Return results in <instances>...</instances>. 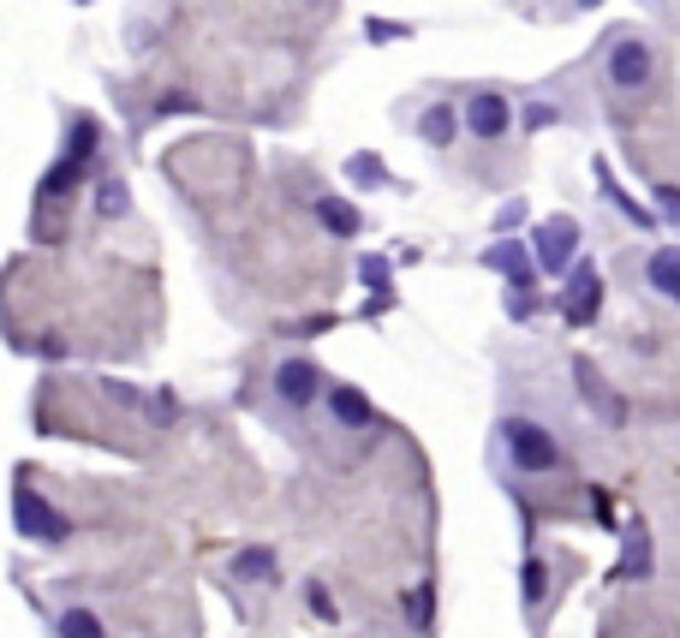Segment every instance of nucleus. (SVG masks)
Listing matches in <instances>:
<instances>
[{
    "instance_id": "nucleus-1",
    "label": "nucleus",
    "mask_w": 680,
    "mask_h": 638,
    "mask_svg": "<svg viewBox=\"0 0 680 638\" xmlns=\"http://www.w3.org/2000/svg\"><path fill=\"white\" fill-rule=\"evenodd\" d=\"M501 448H508V466L525 471V478H543V471L561 466L555 429L538 424V418H501Z\"/></svg>"
},
{
    "instance_id": "nucleus-2",
    "label": "nucleus",
    "mask_w": 680,
    "mask_h": 638,
    "mask_svg": "<svg viewBox=\"0 0 680 638\" xmlns=\"http://www.w3.org/2000/svg\"><path fill=\"white\" fill-rule=\"evenodd\" d=\"M615 91H645L650 78H657V49H650L645 36H615L609 42V61H603Z\"/></svg>"
},
{
    "instance_id": "nucleus-3",
    "label": "nucleus",
    "mask_w": 680,
    "mask_h": 638,
    "mask_svg": "<svg viewBox=\"0 0 680 638\" xmlns=\"http://www.w3.org/2000/svg\"><path fill=\"white\" fill-rule=\"evenodd\" d=\"M269 394L280 400L287 412H310L322 400V370L310 359H280L275 376H269Z\"/></svg>"
},
{
    "instance_id": "nucleus-4",
    "label": "nucleus",
    "mask_w": 680,
    "mask_h": 638,
    "mask_svg": "<svg viewBox=\"0 0 680 638\" xmlns=\"http://www.w3.org/2000/svg\"><path fill=\"white\" fill-rule=\"evenodd\" d=\"M531 257H538L543 275H561L573 257H580V221H567V215L538 221V233H531Z\"/></svg>"
},
{
    "instance_id": "nucleus-5",
    "label": "nucleus",
    "mask_w": 680,
    "mask_h": 638,
    "mask_svg": "<svg viewBox=\"0 0 680 638\" xmlns=\"http://www.w3.org/2000/svg\"><path fill=\"white\" fill-rule=\"evenodd\" d=\"M508 126H513V102L501 96V91L466 96V131L478 143H501V138H508Z\"/></svg>"
},
{
    "instance_id": "nucleus-6",
    "label": "nucleus",
    "mask_w": 680,
    "mask_h": 638,
    "mask_svg": "<svg viewBox=\"0 0 680 638\" xmlns=\"http://www.w3.org/2000/svg\"><path fill=\"white\" fill-rule=\"evenodd\" d=\"M12 519H19V531H24V538H36V543H61L66 531H72L66 519L54 513L36 489H24V483H19V496H12Z\"/></svg>"
},
{
    "instance_id": "nucleus-7",
    "label": "nucleus",
    "mask_w": 680,
    "mask_h": 638,
    "mask_svg": "<svg viewBox=\"0 0 680 638\" xmlns=\"http://www.w3.org/2000/svg\"><path fill=\"white\" fill-rule=\"evenodd\" d=\"M322 400H329V418L340 424V429H352V436H359V429H371V400H364L359 389H347V382H340V389H322Z\"/></svg>"
},
{
    "instance_id": "nucleus-8",
    "label": "nucleus",
    "mask_w": 680,
    "mask_h": 638,
    "mask_svg": "<svg viewBox=\"0 0 680 638\" xmlns=\"http://www.w3.org/2000/svg\"><path fill=\"white\" fill-rule=\"evenodd\" d=\"M645 280H650V293H662L669 305H680V245H657V251H650Z\"/></svg>"
},
{
    "instance_id": "nucleus-9",
    "label": "nucleus",
    "mask_w": 680,
    "mask_h": 638,
    "mask_svg": "<svg viewBox=\"0 0 680 638\" xmlns=\"http://www.w3.org/2000/svg\"><path fill=\"white\" fill-rule=\"evenodd\" d=\"M603 305V275L597 269H591V263H585V269L580 275H573V299H567V322H591V310H597Z\"/></svg>"
},
{
    "instance_id": "nucleus-10",
    "label": "nucleus",
    "mask_w": 680,
    "mask_h": 638,
    "mask_svg": "<svg viewBox=\"0 0 680 638\" xmlns=\"http://www.w3.org/2000/svg\"><path fill=\"white\" fill-rule=\"evenodd\" d=\"M484 263L508 275V280H513V293H525V287H531V263H525V251H520V245H508V240H501L496 251H484Z\"/></svg>"
},
{
    "instance_id": "nucleus-11",
    "label": "nucleus",
    "mask_w": 680,
    "mask_h": 638,
    "mask_svg": "<svg viewBox=\"0 0 680 638\" xmlns=\"http://www.w3.org/2000/svg\"><path fill=\"white\" fill-rule=\"evenodd\" d=\"M317 221L329 233H340V240H359V227H364V215L352 210V203H340V198H317Z\"/></svg>"
},
{
    "instance_id": "nucleus-12",
    "label": "nucleus",
    "mask_w": 680,
    "mask_h": 638,
    "mask_svg": "<svg viewBox=\"0 0 680 638\" xmlns=\"http://www.w3.org/2000/svg\"><path fill=\"white\" fill-rule=\"evenodd\" d=\"M573 376H580V389H585V400H591V406H603V418H609V424H620V400H615L609 389H603V376H597V370H591V364L580 359V364H573Z\"/></svg>"
},
{
    "instance_id": "nucleus-13",
    "label": "nucleus",
    "mask_w": 680,
    "mask_h": 638,
    "mask_svg": "<svg viewBox=\"0 0 680 638\" xmlns=\"http://www.w3.org/2000/svg\"><path fill=\"white\" fill-rule=\"evenodd\" d=\"M108 627H102V615H91V608H66L61 620H54V638H102Z\"/></svg>"
},
{
    "instance_id": "nucleus-14",
    "label": "nucleus",
    "mask_w": 680,
    "mask_h": 638,
    "mask_svg": "<svg viewBox=\"0 0 680 638\" xmlns=\"http://www.w3.org/2000/svg\"><path fill=\"white\" fill-rule=\"evenodd\" d=\"M418 131H424L431 143H448V138H454V108H431V114L418 120Z\"/></svg>"
},
{
    "instance_id": "nucleus-15",
    "label": "nucleus",
    "mask_w": 680,
    "mask_h": 638,
    "mask_svg": "<svg viewBox=\"0 0 680 638\" xmlns=\"http://www.w3.org/2000/svg\"><path fill=\"white\" fill-rule=\"evenodd\" d=\"M233 573H240V578H257V573L269 578L275 573V555H269V549H245V555L233 561Z\"/></svg>"
},
{
    "instance_id": "nucleus-16",
    "label": "nucleus",
    "mask_w": 680,
    "mask_h": 638,
    "mask_svg": "<svg viewBox=\"0 0 680 638\" xmlns=\"http://www.w3.org/2000/svg\"><path fill=\"white\" fill-rule=\"evenodd\" d=\"M96 215H126V185L120 180H102L96 185Z\"/></svg>"
},
{
    "instance_id": "nucleus-17",
    "label": "nucleus",
    "mask_w": 680,
    "mask_h": 638,
    "mask_svg": "<svg viewBox=\"0 0 680 638\" xmlns=\"http://www.w3.org/2000/svg\"><path fill=\"white\" fill-rule=\"evenodd\" d=\"M150 418H156V424H173V418H180V400H173V394H156V400H150Z\"/></svg>"
},
{
    "instance_id": "nucleus-18",
    "label": "nucleus",
    "mask_w": 680,
    "mask_h": 638,
    "mask_svg": "<svg viewBox=\"0 0 680 638\" xmlns=\"http://www.w3.org/2000/svg\"><path fill=\"white\" fill-rule=\"evenodd\" d=\"M543 597V561H531L525 567V603H538Z\"/></svg>"
},
{
    "instance_id": "nucleus-19",
    "label": "nucleus",
    "mask_w": 680,
    "mask_h": 638,
    "mask_svg": "<svg viewBox=\"0 0 680 638\" xmlns=\"http://www.w3.org/2000/svg\"><path fill=\"white\" fill-rule=\"evenodd\" d=\"M657 198H662V215H669V221H680V191H674V185H662Z\"/></svg>"
},
{
    "instance_id": "nucleus-20",
    "label": "nucleus",
    "mask_w": 680,
    "mask_h": 638,
    "mask_svg": "<svg viewBox=\"0 0 680 638\" xmlns=\"http://www.w3.org/2000/svg\"><path fill=\"white\" fill-rule=\"evenodd\" d=\"M185 108H198L191 96H161V114H185Z\"/></svg>"
},
{
    "instance_id": "nucleus-21",
    "label": "nucleus",
    "mask_w": 680,
    "mask_h": 638,
    "mask_svg": "<svg viewBox=\"0 0 680 638\" xmlns=\"http://www.w3.org/2000/svg\"><path fill=\"white\" fill-rule=\"evenodd\" d=\"M573 7H603V0H573Z\"/></svg>"
}]
</instances>
